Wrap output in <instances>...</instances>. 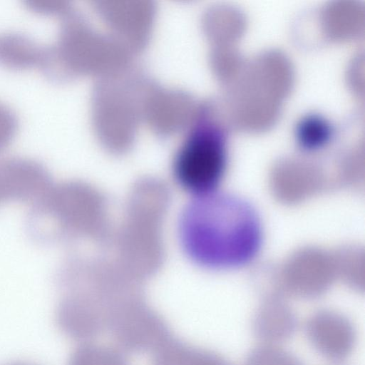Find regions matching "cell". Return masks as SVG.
I'll return each mask as SVG.
<instances>
[{"label": "cell", "mask_w": 365, "mask_h": 365, "mask_svg": "<svg viewBox=\"0 0 365 365\" xmlns=\"http://www.w3.org/2000/svg\"><path fill=\"white\" fill-rule=\"evenodd\" d=\"M185 253L212 269L243 267L255 259L262 245L259 217L238 196L213 192L197 196L184 209L179 225Z\"/></svg>", "instance_id": "1"}, {"label": "cell", "mask_w": 365, "mask_h": 365, "mask_svg": "<svg viewBox=\"0 0 365 365\" xmlns=\"http://www.w3.org/2000/svg\"><path fill=\"white\" fill-rule=\"evenodd\" d=\"M227 155L225 139L216 128L198 125L177 151L173 172L178 184L195 197L216 192L225 175Z\"/></svg>", "instance_id": "2"}, {"label": "cell", "mask_w": 365, "mask_h": 365, "mask_svg": "<svg viewBox=\"0 0 365 365\" xmlns=\"http://www.w3.org/2000/svg\"><path fill=\"white\" fill-rule=\"evenodd\" d=\"M107 322L118 343L132 352H153L172 336L163 318L139 301L118 304Z\"/></svg>", "instance_id": "3"}, {"label": "cell", "mask_w": 365, "mask_h": 365, "mask_svg": "<svg viewBox=\"0 0 365 365\" xmlns=\"http://www.w3.org/2000/svg\"><path fill=\"white\" fill-rule=\"evenodd\" d=\"M282 271L283 291L304 299L323 294L336 274L333 257L321 250L309 247L292 255Z\"/></svg>", "instance_id": "4"}, {"label": "cell", "mask_w": 365, "mask_h": 365, "mask_svg": "<svg viewBox=\"0 0 365 365\" xmlns=\"http://www.w3.org/2000/svg\"><path fill=\"white\" fill-rule=\"evenodd\" d=\"M52 187L51 175L41 163L22 157L0 160V205L14 200L38 203Z\"/></svg>", "instance_id": "5"}, {"label": "cell", "mask_w": 365, "mask_h": 365, "mask_svg": "<svg viewBox=\"0 0 365 365\" xmlns=\"http://www.w3.org/2000/svg\"><path fill=\"white\" fill-rule=\"evenodd\" d=\"M306 334L313 347L324 356L339 361L353 350L356 331L351 322L336 311L322 309L307 319Z\"/></svg>", "instance_id": "6"}, {"label": "cell", "mask_w": 365, "mask_h": 365, "mask_svg": "<svg viewBox=\"0 0 365 365\" xmlns=\"http://www.w3.org/2000/svg\"><path fill=\"white\" fill-rule=\"evenodd\" d=\"M297 319L280 292L267 295L259 306L254 319L253 330L263 344L278 345L295 332Z\"/></svg>", "instance_id": "7"}, {"label": "cell", "mask_w": 365, "mask_h": 365, "mask_svg": "<svg viewBox=\"0 0 365 365\" xmlns=\"http://www.w3.org/2000/svg\"><path fill=\"white\" fill-rule=\"evenodd\" d=\"M322 173L306 165L278 166L271 177L275 196L284 202L294 203L314 194L323 186Z\"/></svg>", "instance_id": "8"}, {"label": "cell", "mask_w": 365, "mask_h": 365, "mask_svg": "<svg viewBox=\"0 0 365 365\" xmlns=\"http://www.w3.org/2000/svg\"><path fill=\"white\" fill-rule=\"evenodd\" d=\"M56 319L61 331L76 339H88L96 336L101 330L104 319L88 301L77 296L62 300Z\"/></svg>", "instance_id": "9"}, {"label": "cell", "mask_w": 365, "mask_h": 365, "mask_svg": "<svg viewBox=\"0 0 365 365\" xmlns=\"http://www.w3.org/2000/svg\"><path fill=\"white\" fill-rule=\"evenodd\" d=\"M46 47L17 31L0 34V64L14 69L41 67Z\"/></svg>", "instance_id": "10"}, {"label": "cell", "mask_w": 365, "mask_h": 365, "mask_svg": "<svg viewBox=\"0 0 365 365\" xmlns=\"http://www.w3.org/2000/svg\"><path fill=\"white\" fill-rule=\"evenodd\" d=\"M332 136V128L329 123L318 115H309L298 123L296 137L300 147L312 151L322 148Z\"/></svg>", "instance_id": "11"}, {"label": "cell", "mask_w": 365, "mask_h": 365, "mask_svg": "<svg viewBox=\"0 0 365 365\" xmlns=\"http://www.w3.org/2000/svg\"><path fill=\"white\" fill-rule=\"evenodd\" d=\"M68 365H128L118 351L105 346L84 344L71 354Z\"/></svg>", "instance_id": "12"}, {"label": "cell", "mask_w": 365, "mask_h": 365, "mask_svg": "<svg viewBox=\"0 0 365 365\" xmlns=\"http://www.w3.org/2000/svg\"><path fill=\"white\" fill-rule=\"evenodd\" d=\"M244 365H303L294 355L278 345L263 344L247 356Z\"/></svg>", "instance_id": "13"}, {"label": "cell", "mask_w": 365, "mask_h": 365, "mask_svg": "<svg viewBox=\"0 0 365 365\" xmlns=\"http://www.w3.org/2000/svg\"><path fill=\"white\" fill-rule=\"evenodd\" d=\"M177 365H232L222 356L211 351L184 344Z\"/></svg>", "instance_id": "14"}, {"label": "cell", "mask_w": 365, "mask_h": 365, "mask_svg": "<svg viewBox=\"0 0 365 365\" xmlns=\"http://www.w3.org/2000/svg\"><path fill=\"white\" fill-rule=\"evenodd\" d=\"M18 129L16 113L0 101V153L11 143Z\"/></svg>", "instance_id": "15"}, {"label": "cell", "mask_w": 365, "mask_h": 365, "mask_svg": "<svg viewBox=\"0 0 365 365\" xmlns=\"http://www.w3.org/2000/svg\"><path fill=\"white\" fill-rule=\"evenodd\" d=\"M25 4L32 11L44 15L56 14L63 8L62 4L56 0H26Z\"/></svg>", "instance_id": "16"}, {"label": "cell", "mask_w": 365, "mask_h": 365, "mask_svg": "<svg viewBox=\"0 0 365 365\" xmlns=\"http://www.w3.org/2000/svg\"><path fill=\"white\" fill-rule=\"evenodd\" d=\"M7 365H35V364H31V363H27V362L16 361V362H12Z\"/></svg>", "instance_id": "17"}, {"label": "cell", "mask_w": 365, "mask_h": 365, "mask_svg": "<svg viewBox=\"0 0 365 365\" xmlns=\"http://www.w3.org/2000/svg\"><path fill=\"white\" fill-rule=\"evenodd\" d=\"M334 365H341V364H334Z\"/></svg>", "instance_id": "18"}]
</instances>
